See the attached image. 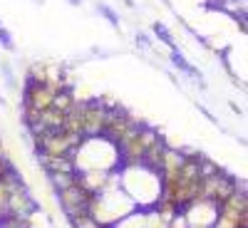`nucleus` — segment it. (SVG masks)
Returning <instances> with one entry per match:
<instances>
[{"label": "nucleus", "instance_id": "nucleus-12", "mask_svg": "<svg viewBox=\"0 0 248 228\" xmlns=\"http://www.w3.org/2000/svg\"><path fill=\"white\" fill-rule=\"evenodd\" d=\"M144 216H147V211L134 209L132 213H127L124 218H119L112 228H144Z\"/></svg>", "mask_w": 248, "mask_h": 228}, {"label": "nucleus", "instance_id": "nucleus-20", "mask_svg": "<svg viewBox=\"0 0 248 228\" xmlns=\"http://www.w3.org/2000/svg\"><path fill=\"white\" fill-rule=\"evenodd\" d=\"M0 70H3V75H5V79L10 82V85H13V82H15V75H13V67L8 65V62H0Z\"/></svg>", "mask_w": 248, "mask_h": 228}, {"label": "nucleus", "instance_id": "nucleus-9", "mask_svg": "<svg viewBox=\"0 0 248 228\" xmlns=\"http://www.w3.org/2000/svg\"><path fill=\"white\" fill-rule=\"evenodd\" d=\"M75 94H72V90L70 87H62V90H57L55 94H52V109H57V112H70L72 109V105H75Z\"/></svg>", "mask_w": 248, "mask_h": 228}, {"label": "nucleus", "instance_id": "nucleus-14", "mask_svg": "<svg viewBox=\"0 0 248 228\" xmlns=\"http://www.w3.org/2000/svg\"><path fill=\"white\" fill-rule=\"evenodd\" d=\"M144 228H169V221L159 216L154 209H147V216H144Z\"/></svg>", "mask_w": 248, "mask_h": 228}, {"label": "nucleus", "instance_id": "nucleus-8", "mask_svg": "<svg viewBox=\"0 0 248 228\" xmlns=\"http://www.w3.org/2000/svg\"><path fill=\"white\" fill-rule=\"evenodd\" d=\"M47 179H50V186L55 189V194H60L77 183V171H55V174H47Z\"/></svg>", "mask_w": 248, "mask_h": 228}, {"label": "nucleus", "instance_id": "nucleus-23", "mask_svg": "<svg viewBox=\"0 0 248 228\" xmlns=\"http://www.w3.org/2000/svg\"><path fill=\"white\" fill-rule=\"evenodd\" d=\"M5 154V147H3V137H0V156Z\"/></svg>", "mask_w": 248, "mask_h": 228}, {"label": "nucleus", "instance_id": "nucleus-13", "mask_svg": "<svg viewBox=\"0 0 248 228\" xmlns=\"http://www.w3.org/2000/svg\"><path fill=\"white\" fill-rule=\"evenodd\" d=\"M30 82H37V85H45L47 82V62H32L30 72H28Z\"/></svg>", "mask_w": 248, "mask_h": 228}, {"label": "nucleus", "instance_id": "nucleus-10", "mask_svg": "<svg viewBox=\"0 0 248 228\" xmlns=\"http://www.w3.org/2000/svg\"><path fill=\"white\" fill-rule=\"evenodd\" d=\"M171 62H174V67H176V70H181L184 75H189L191 79L201 82V72H199V70H196V67H194L191 62L186 60V57H184V55H181L179 50H171Z\"/></svg>", "mask_w": 248, "mask_h": 228}, {"label": "nucleus", "instance_id": "nucleus-3", "mask_svg": "<svg viewBox=\"0 0 248 228\" xmlns=\"http://www.w3.org/2000/svg\"><path fill=\"white\" fill-rule=\"evenodd\" d=\"M216 211H218V203L206 198H194L181 209V216L189 228H211L216 221Z\"/></svg>", "mask_w": 248, "mask_h": 228}, {"label": "nucleus", "instance_id": "nucleus-18", "mask_svg": "<svg viewBox=\"0 0 248 228\" xmlns=\"http://www.w3.org/2000/svg\"><path fill=\"white\" fill-rule=\"evenodd\" d=\"M15 189V186H10V183H5L3 179H0V213H3V209H5V201H8V196H10V191Z\"/></svg>", "mask_w": 248, "mask_h": 228}, {"label": "nucleus", "instance_id": "nucleus-17", "mask_svg": "<svg viewBox=\"0 0 248 228\" xmlns=\"http://www.w3.org/2000/svg\"><path fill=\"white\" fill-rule=\"evenodd\" d=\"M97 13H99V15H105V17H107V23H109L112 28H119V17H117V13H114L109 5L97 3Z\"/></svg>", "mask_w": 248, "mask_h": 228}, {"label": "nucleus", "instance_id": "nucleus-21", "mask_svg": "<svg viewBox=\"0 0 248 228\" xmlns=\"http://www.w3.org/2000/svg\"><path fill=\"white\" fill-rule=\"evenodd\" d=\"M137 43H139L141 47H149V45H152V43H149V37H147V35H137Z\"/></svg>", "mask_w": 248, "mask_h": 228}, {"label": "nucleus", "instance_id": "nucleus-16", "mask_svg": "<svg viewBox=\"0 0 248 228\" xmlns=\"http://www.w3.org/2000/svg\"><path fill=\"white\" fill-rule=\"evenodd\" d=\"M70 226H72V228H102L90 213H77V216H72V218H70Z\"/></svg>", "mask_w": 248, "mask_h": 228}, {"label": "nucleus", "instance_id": "nucleus-6", "mask_svg": "<svg viewBox=\"0 0 248 228\" xmlns=\"http://www.w3.org/2000/svg\"><path fill=\"white\" fill-rule=\"evenodd\" d=\"M32 209H35V201H32V196L28 194L25 186L20 183V186H15V189L10 191L3 213H5V216H13V218H25Z\"/></svg>", "mask_w": 248, "mask_h": 228}, {"label": "nucleus", "instance_id": "nucleus-5", "mask_svg": "<svg viewBox=\"0 0 248 228\" xmlns=\"http://www.w3.org/2000/svg\"><path fill=\"white\" fill-rule=\"evenodd\" d=\"M57 198H60V209L67 213V218H72V216H77V213H87L90 201H92V194H87L79 183H75V186H70V189L60 191Z\"/></svg>", "mask_w": 248, "mask_h": 228}, {"label": "nucleus", "instance_id": "nucleus-7", "mask_svg": "<svg viewBox=\"0 0 248 228\" xmlns=\"http://www.w3.org/2000/svg\"><path fill=\"white\" fill-rule=\"evenodd\" d=\"M52 90L47 87V85H37V82H30L28 79V85H25V94H23V105H28V107H32V109H37V112H45V109H50L52 107Z\"/></svg>", "mask_w": 248, "mask_h": 228}, {"label": "nucleus", "instance_id": "nucleus-15", "mask_svg": "<svg viewBox=\"0 0 248 228\" xmlns=\"http://www.w3.org/2000/svg\"><path fill=\"white\" fill-rule=\"evenodd\" d=\"M154 35L161 40L164 45H169L171 50H176V43H174V35H171V30L164 25V23H154Z\"/></svg>", "mask_w": 248, "mask_h": 228}, {"label": "nucleus", "instance_id": "nucleus-11", "mask_svg": "<svg viewBox=\"0 0 248 228\" xmlns=\"http://www.w3.org/2000/svg\"><path fill=\"white\" fill-rule=\"evenodd\" d=\"M23 221H25V228H52L50 216H47L43 209H37V206H35V209H32Z\"/></svg>", "mask_w": 248, "mask_h": 228}, {"label": "nucleus", "instance_id": "nucleus-2", "mask_svg": "<svg viewBox=\"0 0 248 228\" xmlns=\"http://www.w3.org/2000/svg\"><path fill=\"white\" fill-rule=\"evenodd\" d=\"M82 139L70 137L65 132H45L35 137V152L37 154H45V156H72V152L77 149V144Z\"/></svg>", "mask_w": 248, "mask_h": 228}, {"label": "nucleus", "instance_id": "nucleus-22", "mask_svg": "<svg viewBox=\"0 0 248 228\" xmlns=\"http://www.w3.org/2000/svg\"><path fill=\"white\" fill-rule=\"evenodd\" d=\"M67 3H70L72 8H77V5H82V0H67Z\"/></svg>", "mask_w": 248, "mask_h": 228}, {"label": "nucleus", "instance_id": "nucleus-4", "mask_svg": "<svg viewBox=\"0 0 248 228\" xmlns=\"http://www.w3.org/2000/svg\"><path fill=\"white\" fill-rule=\"evenodd\" d=\"M109 105L105 102H82V132L85 137H99L105 129Z\"/></svg>", "mask_w": 248, "mask_h": 228}, {"label": "nucleus", "instance_id": "nucleus-1", "mask_svg": "<svg viewBox=\"0 0 248 228\" xmlns=\"http://www.w3.org/2000/svg\"><path fill=\"white\" fill-rule=\"evenodd\" d=\"M117 181L119 189L127 194L137 209L147 211L159 201L161 196V176L159 171L144 167V164H134V167H119L117 169Z\"/></svg>", "mask_w": 248, "mask_h": 228}, {"label": "nucleus", "instance_id": "nucleus-19", "mask_svg": "<svg viewBox=\"0 0 248 228\" xmlns=\"http://www.w3.org/2000/svg\"><path fill=\"white\" fill-rule=\"evenodd\" d=\"M0 45H3L5 50H10V52L15 50V43H13V35H10V32L5 30V28H0Z\"/></svg>", "mask_w": 248, "mask_h": 228}]
</instances>
